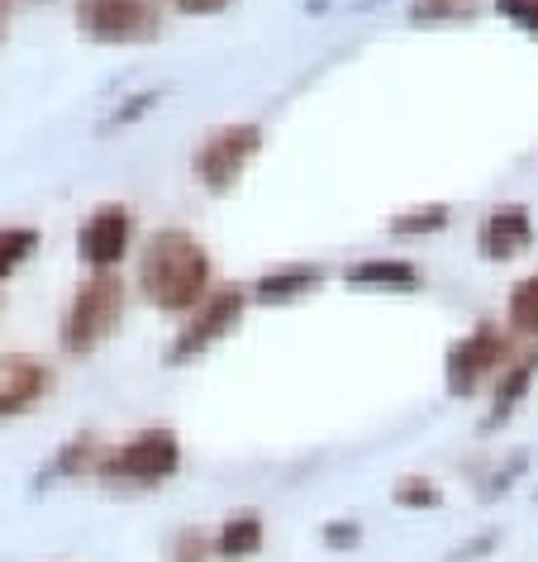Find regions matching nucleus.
<instances>
[{
  "label": "nucleus",
  "mask_w": 538,
  "mask_h": 562,
  "mask_svg": "<svg viewBox=\"0 0 538 562\" xmlns=\"http://www.w3.org/2000/svg\"><path fill=\"white\" fill-rule=\"evenodd\" d=\"M501 543H505V529L501 525H486V529H477V533H467V539H458L438 562H491L495 553H501Z\"/></svg>",
  "instance_id": "obj_24"
},
{
  "label": "nucleus",
  "mask_w": 538,
  "mask_h": 562,
  "mask_svg": "<svg viewBox=\"0 0 538 562\" xmlns=\"http://www.w3.org/2000/svg\"><path fill=\"white\" fill-rule=\"evenodd\" d=\"M338 281L358 296H419L424 267L415 258H401V252H367V258L348 262Z\"/></svg>",
  "instance_id": "obj_13"
},
{
  "label": "nucleus",
  "mask_w": 538,
  "mask_h": 562,
  "mask_svg": "<svg viewBox=\"0 0 538 562\" xmlns=\"http://www.w3.org/2000/svg\"><path fill=\"white\" fill-rule=\"evenodd\" d=\"M362 539H367V529H362V519H352V515H334L320 525V543L329 548V553H358Z\"/></svg>",
  "instance_id": "obj_25"
},
{
  "label": "nucleus",
  "mask_w": 538,
  "mask_h": 562,
  "mask_svg": "<svg viewBox=\"0 0 538 562\" xmlns=\"http://www.w3.org/2000/svg\"><path fill=\"white\" fill-rule=\"evenodd\" d=\"M538 386V344H524L515 358L501 368V376L491 382V396H486V411L477 419V434L481 439H491V434H501L509 419L524 411V401L534 396Z\"/></svg>",
  "instance_id": "obj_10"
},
{
  "label": "nucleus",
  "mask_w": 538,
  "mask_h": 562,
  "mask_svg": "<svg viewBox=\"0 0 538 562\" xmlns=\"http://www.w3.org/2000/svg\"><path fill=\"white\" fill-rule=\"evenodd\" d=\"M77 34L101 48H144L162 38V0H77Z\"/></svg>",
  "instance_id": "obj_7"
},
{
  "label": "nucleus",
  "mask_w": 538,
  "mask_h": 562,
  "mask_svg": "<svg viewBox=\"0 0 538 562\" xmlns=\"http://www.w3.org/2000/svg\"><path fill=\"white\" fill-rule=\"evenodd\" d=\"M105 443L110 439H105L101 429L67 434V439L48 453L44 468H38L34 491H53V486H63V482H96V468H101V458H105Z\"/></svg>",
  "instance_id": "obj_14"
},
{
  "label": "nucleus",
  "mask_w": 538,
  "mask_h": 562,
  "mask_svg": "<svg viewBox=\"0 0 538 562\" xmlns=\"http://www.w3.org/2000/svg\"><path fill=\"white\" fill-rule=\"evenodd\" d=\"M529 462H534V448H529V443H515L509 453H501L486 472H477V501H481V505L505 501L509 491H515L519 476L529 472Z\"/></svg>",
  "instance_id": "obj_16"
},
{
  "label": "nucleus",
  "mask_w": 538,
  "mask_h": 562,
  "mask_svg": "<svg viewBox=\"0 0 538 562\" xmlns=\"http://www.w3.org/2000/svg\"><path fill=\"white\" fill-rule=\"evenodd\" d=\"M534 501H538V491H534Z\"/></svg>",
  "instance_id": "obj_28"
},
{
  "label": "nucleus",
  "mask_w": 538,
  "mask_h": 562,
  "mask_svg": "<svg viewBox=\"0 0 538 562\" xmlns=\"http://www.w3.org/2000/svg\"><path fill=\"white\" fill-rule=\"evenodd\" d=\"M181 462H187L181 434L167 429V425H144V429H134L130 439L105 443L96 482H101L105 491H120V496H144V491H158L167 482H177Z\"/></svg>",
  "instance_id": "obj_2"
},
{
  "label": "nucleus",
  "mask_w": 538,
  "mask_h": 562,
  "mask_svg": "<svg viewBox=\"0 0 538 562\" xmlns=\"http://www.w3.org/2000/svg\"><path fill=\"white\" fill-rule=\"evenodd\" d=\"M519 353V339L501 319H477L444 348V391L452 401H472L481 386H491L501 368Z\"/></svg>",
  "instance_id": "obj_4"
},
{
  "label": "nucleus",
  "mask_w": 538,
  "mask_h": 562,
  "mask_svg": "<svg viewBox=\"0 0 538 562\" xmlns=\"http://www.w3.org/2000/svg\"><path fill=\"white\" fill-rule=\"evenodd\" d=\"M167 562H220L215 558V529L181 525L172 539H167Z\"/></svg>",
  "instance_id": "obj_23"
},
{
  "label": "nucleus",
  "mask_w": 538,
  "mask_h": 562,
  "mask_svg": "<svg viewBox=\"0 0 538 562\" xmlns=\"http://www.w3.org/2000/svg\"><path fill=\"white\" fill-rule=\"evenodd\" d=\"M162 87H144V91H130L120 105H110L105 115H101V124H96V134H124V130H134V124H144L153 110L162 105Z\"/></svg>",
  "instance_id": "obj_20"
},
{
  "label": "nucleus",
  "mask_w": 538,
  "mask_h": 562,
  "mask_svg": "<svg viewBox=\"0 0 538 562\" xmlns=\"http://www.w3.org/2000/svg\"><path fill=\"white\" fill-rule=\"evenodd\" d=\"M262 148H267V130L258 120L215 124V130L191 148V177L201 181L210 195H234Z\"/></svg>",
  "instance_id": "obj_5"
},
{
  "label": "nucleus",
  "mask_w": 538,
  "mask_h": 562,
  "mask_svg": "<svg viewBox=\"0 0 538 562\" xmlns=\"http://www.w3.org/2000/svg\"><path fill=\"white\" fill-rule=\"evenodd\" d=\"M134 286L153 311L187 315L215 291V258H210V248L201 244L195 229H187V224H162V229L148 234V244L138 248Z\"/></svg>",
  "instance_id": "obj_1"
},
{
  "label": "nucleus",
  "mask_w": 538,
  "mask_h": 562,
  "mask_svg": "<svg viewBox=\"0 0 538 562\" xmlns=\"http://www.w3.org/2000/svg\"><path fill=\"white\" fill-rule=\"evenodd\" d=\"M491 10L524 38H538V0H491Z\"/></svg>",
  "instance_id": "obj_26"
},
{
  "label": "nucleus",
  "mask_w": 538,
  "mask_h": 562,
  "mask_svg": "<svg viewBox=\"0 0 538 562\" xmlns=\"http://www.w3.org/2000/svg\"><path fill=\"white\" fill-rule=\"evenodd\" d=\"M130 315V281L120 272H91L72 291L67 311L58 319V348L67 358H91L124 329Z\"/></svg>",
  "instance_id": "obj_3"
},
{
  "label": "nucleus",
  "mask_w": 538,
  "mask_h": 562,
  "mask_svg": "<svg viewBox=\"0 0 538 562\" xmlns=\"http://www.w3.org/2000/svg\"><path fill=\"white\" fill-rule=\"evenodd\" d=\"M324 281H329V267L324 262L291 258V262L262 267V272L248 281V301L262 305V311H287V305H301L310 296H320Z\"/></svg>",
  "instance_id": "obj_12"
},
{
  "label": "nucleus",
  "mask_w": 538,
  "mask_h": 562,
  "mask_svg": "<svg viewBox=\"0 0 538 562\" xmlns=\"http://www.w3.org/2000/svg\"><path fill=\"white\" fill-rule=\"evenodd\" d=\"M472 244H477V258H481V262H491V267L524 258V252L538 244L534 210L524 205V201H501V205H491L486 215L477 220Z\"/></svg>",
  "instance_id": "obj_9"
},
{
  "label": "nucleus",
  "mask_w": 538,
  "mask_h": 562,
  "mask_svg": "<svg viewBox=\"0 0 538 562\" xmlns=\"http://www.w3.org/2000/svg\"><path fill=\"white\" fill-rule=\"evenodd\" d=\"M486 15V0H410L405 20L419 30H448V24H477Z\"/></svg>",
  "instance_id": "obj_18"
},
{
  "label": "nucleus",
  "mask_w": 538,
  "mask_h": 562,
  "mask_svg": "<svg viewBox=\"0 0 538 562\" xmlns=\"http://www.w3.org/2000/svg\"><path fill=\"white\" fill-rule=\"evenodd\" d=\"M505 325H509L515 339L538 344V272L519 277L515 286H509V296H505Z\"/></svg>",
  "instance_id": "obj_19"
},
{
  "label": "nucleus",
  "mask_w": 538,
  "mask_h": 562,
  "mask_svg": "<svg viewBox=\"0 0 538 562\" xmlns=\"http://www.w3.org/2000/svg\"><path fill=\"white\" fill-rule=\"evenodd\" d=\"M177 15H191V20H210V15H224L234 0H167Z\"/></svg>",
  "instance_id": "obj_27"
},
{
  "label": "nucleus",
  "mask_w": 538,
  "mask_h": 562,
  "mask_svg": "<svg viewBox=\"0 0 538 562\" xmlns=\"http://www.w3.org/2000/svg\"><path fill=\"white\" fill-rule=\"evenodd\" d=\"M391 501L401 505V510H438V505H444V486H438L429 472H405V476H395Z\"/></svg>",
  "instance_id": "obj_22"
},
{
  "label": "nucleus",
  "mask_w": 538,
  "mask_h": 562,
  "mask_svg": "<svg viewBox=\"0 0 538 562\" xmlns=\"http://www.w3.org/2000/svg\"><path fill=\"white\" fill-rule=\"evenodd\" d=\"M248 305H253L248 301V281L244 286H234V281L215 286L201 305H195V311L181 315L172 344H167V368H191V362H201L205 353H215L229 334H238Z\"/></svg>",
  "instance_id": "obj_6"
},
{
  "label": "nucleus",
  "mask_w": 538,
  "mask_h": 562,
  "mask_svg": "<svg viewBox=\"0 0 538 562\" xmlns=\"http://www.w3.org/2000/svg\"><path fill=\"white\" fill-rule=\"evenodd\" d=\"M267 548V519L258 510H234L215 525V558L220 562H253Z\"/></svg>",
  "instance_id": "obj_15"
},
{
  "label": "nucleus",
  "mask_w": 538,
  "mask_h": 562,
  "mask_svg": "<svg viewBox=\"0 0 538 562\" xmlns=\"http://www.w3.org/2000/svg\"><path fill=\"white\" fill-rule=\"evenodd\" d=\"M452 224V205L448 201H424V205H405L386 220L391 238H405V244H419V238H434Z\"/></svg>",
  "instance_id": "obj_17"
},
{
  "label": "nucleus",
  "mask_w": 538,
  "mask_h": 562,
  "mask_svg": "<svg viewBox=\"0 0 538 562\" xmlns=\"http://www.w3.org/2000/svg\"><path fill=\"white\" fill-rule=\"evenodd\" d=\"M138 244V220L124 201H101L87 210V220L77 224V258L91 272H120L124 258Z\"/></svg>",
  "instance_id": "obj_8"
},
{
  "label": "nucleus",
  "mask_w": 538,
  "mask_h": 562,
  "mask_svg": "<svg viewBox=\"0 0 538 562\" xmlns=\"http://www.w3.org/2000/svg\"><path fill=\"white\" fill-rule=\"evenodd\" d=\"M53 391H58V372L38 353H0V419H20L38 411Z\"/></svg>",
  "instance_id": "obj_11"
},
{
  "label": "nucleus",
  "mask_w": 538,
  "mask_h": 562,
  "mask_svg": "<svg viewBox=\"0 0 538 562\" xmlns=\"http://www.w3.org/2000/svg\"><path fill=\"white\" fill-rule=\"evenodd\" d=\"M44 234L34 224H0V281H10L38 252Z\"/></svg>",
  "instance_id": "obj_21"
}]
</instances>
